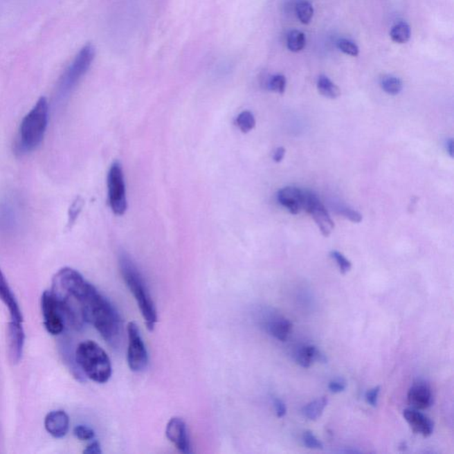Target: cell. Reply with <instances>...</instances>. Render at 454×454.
<instances>
[{
	"instance_id": "obj_37",
	"label": "cell",
	"mask_w": 454,
	"mask_h": 454,
	"mask_svg": "<svg viewBox=\"0 0 454 454\" xmlns=\"http://www.w3.org/2000/svg\"><path fill=\"white\" fill-rule=\"evenodd\" d=\"M286 153V149L284 147H279L277 148L275 151H274L273 153V159L274 162L275 163H280L282 162L284 156H285Z\"/></svg>"
},
{
	"instance_id": "obj_18",
	"label": "cell",
	"mask_w": 454,
	"mask_h": 454,
	"mask_svg": "<svg viewBox=\"0 0 454 454\" xmlns=\"http://www.w3.org/2000/svg\"><path fill=\"white\" fill-rule=\"evenodd\" d=\"M266 327L268 333L275 337L276 339L285 342L291 331L292 323L287 318H277V320L269 321Z\"/></svg>"
},
{
	"instance_id": "obj_20",
	"label": "cell",
	"mask_w": 454,
	"mask_h": 454,
	"mask_svg": "<svg viewBox=\"0 0 454 454\" xmlns=\"http://www.w3.org/2000/svg\"><path fill=\"white\" fill-rule=\"evenodd\" d=\"M329 403V399L326 397H320L311 401V403H307V406L302 408V414L309 419V420L315 421L317 420L318 417H320V415H323V412L326 408Z\"/></svg>"
},
{
	"instance_id": "obj_23",
	"label": "cell",
	"mask_w": 454,
	"mask_h": 454,
	"mask_svg": "<svg viewBox=\"0 0 454 454\" xmlns=\"http://www.w3.org/2000/svg\"><path fill=\"white\" fill-rule=\"evenodd\" d=\"M380 84L381 89L390 96H397L403 89L401 80L392 75H383L381 78Z\"/></svg>"
},
{
	"instance_id": "obj_13",
	"label": "cell",
	"mask_w": 454,
	"mask_h": 454,
	"mask_svg": "<svg viewBox=\"0 0 454 454\" xmlns=\"http://www.w3.org/2000/svg\"><path fill=\"white\" fill-rule=\"evenodd\" d=\"M0 300L4 302L6 307H8L11 320L23 323L24 316L20 305H19L17 298H15L1 269H0Z\"/></svg>"
},
{
	"instance_id": "obj_27",
	"label": "cell",
	"mask_w": 454,
	"mask_h": 454,
	"mask_svg": "<svg viewBox=\"0 0 454 454\" xmlns=\"http://www.w3.org/2000/svg\"><path fill=\"white\" fill-rule=\"evenodd\" d=\"M286 84L285 75L278 74L271 77L270 80H268L267 87L268 89L274 91V93L282 94L286 90Z\"/></svg>"
},
{
	"instance_id": "obj_36",
	"label": "cell",
	"mask_w": 454,
	"mask_h": 454,
	"mask_svg": "<svg viewBox=\"0 0 454 454\" xmlns=\"http://www.w3.org/2000/svg\"><path fill=\"white\" fill-rule=\"evenodd\" d=\"M102 453V447H100V444L98 441L91 442L84 451L85 454H100Z\"/></svg>"
},
{
	"instance_id": "obj_29",
	"label": "cell",
	"mask_w": 454,
	"mask_h": 454,
	"mask_svg": "<svg viewBox=\"0 0 454 454\" xmlns=\"http://www.w3.org/2000/svg\"><path fill=\"white\" fill-rule=\"evenodd\" d=\"M336 210L340 215L345 217V219H349V221L353 223H361L362 219H363V217L357 210H352L349 207L343 206V205L337 206Z\"/></svg>"
},
{
	"instance_id": "obj_11",
	"label": "cell",
	"mask_w": 454,
	"mask_h": 454,
	"mask_svg": "<svg viewBox=\"0 0 454 454\" xmlns=\"http://www.w3.org/2000/svg\"><path fill=\"white\" fill-rule=\"evenodd\" d=\"M6 337H8L9 359H10L12 364L17 365L23 358L25 343L23 323L11 320L8 323Z\"/></svg>"
},
{
	"instance_id": "obj_35",
	"label": "cell",
	"mask_w": 454,
	"mask_h": 454,
	"mask_svg": "<svg viewBox=\"0 0 454 454\" xmlns=\"http://www.w3.org/2000/svg\"><path fill=\"white\" fill-rule=\"evenodd\" d=\"M273 406L275 409L276 415L279 418H282L287 414V408L285 403L280 399H274L273 400Z\"/></svg>"
},
{
	"instance_id": "obj_25",
	"label": "cell",
	"mask_w": 454,
	"mask_h": 454,
	"mask_svg": "<svg viewBox=\"0 0 454 454\" xmlns=\"http://www.w3.org/2000/svg\"><path fill=\"white\" fill-rule=\"evenodd\" d=\"M296 12L299 21L302 24L307 25L311 23V19L314 17V6L307 0H301L296 6Z\"/></svg>"
},
{
	"instance_id": "obj_10",
	"label": "cell",
	"mask_w": 454,
	"mask_h": 454,
	"mask_svg": "<svg viewBox=\"0 0 454 454\" xmlns=\"http://www.w3.org/2000/svg\"><path fill=\"white\" fill-rule=\"evenodd\" d=\"M166 437L179 452L185 454L192 453L187 424L181 418L170 419L166 427Z\"/></svg>"
},
{
	"instance_id": "obj_4",
	"label": "cell",
	"mask_w": 454,
	"mask_h": 454,
	"mask_svg": "<svg viewBox=\"0 0 454 454\" xmlns=\"http://www.w3.org/2000/svg\"><path fill=\"white\" fill-rule=\"evenodd\" d=\"M75 361L84 376L105 383L112 375V365L107 352L93 340L82 342L75 352Z\"/></svg>"
},
{
	"instance_id": "obj_28",
	"label": "cell",
	"mask_w": 454,
	"mask_h": 454,
	"mask_svg": "<svg viewBox=\"0 0 454 454\" xmlns=\"http://www.w3.org/2000/svg\"><path fill=\"white\" fill-rule=\"evenodd\" d=\"M336 46L340 52L345 53L347 55L357 57L359 55L358 46L351 40L346 39H339L337 41Z\"/></svg>"
},
{
	"instance_id": "obj_12",
	"label": "cell",
	"mask_w": 454,
	"mask_h": 454,
	"mask_svg": "<svg viewBox=\"0 0 454 454\" xmlns=\"http://www.w3.org/2000/svg\"><path fill=\"white\" fill-rule=\"evenodd\" d=\"M305 190L296 187H287L277 194L279 203L293 215H298L304 210Z\"/></svg>"
},
{
	"instance_id": "obj_26",
	"label": "cell",
	"mask_w": 454,
	"mask_h": 454,
	"mask_svg": "<svg viewBox=\"0 0 454 454\" xmlns=\"http://www.w3.org/2000/svg\"><path fill=\"white\" fill-rule=\"evenodd\" d=\"M236 124H237L239 130L244 134H248L253 130L255 126V120L253 113L251 111H244L239 113L237 119H236Z\"/></svg>"
},
{
	"instance_id": "obj_22",
	"label": "cell",
	"mask_w": 454,
	"mask_h": 454,
	"mask_svg": "<svg viewBox=\"0 0 454 454\" xmlns=\"http://www.w3.org/2000/svg\"><path fill=\"white\" fill-rule=\"evenodd\" d=\"M17 222V213L10 204L0 205V227L6 230L14 228Z\"/></svg>"
},
{
	"instance_id": "obj_2",
	"label": "cell",
	"mask_w": 454,
	"mask_h": 454,
	"mask_svg": "<svg viewBox=\"0 0 454 454\" xmlns=\"http://www.w3.org/2000/svg\"><path fill=\"white\" fill-rule=\"evenodd\" d=\"M119 266L126 285L137 301L147 329L153 331L158 320H157L156 305L143 276L130 255L125 252H122L119 255Z\"/></svg>"
},
{
	"instance_id": "obj_7",
	"label": "cell",
	"mask_w": 454,
	"mask_h": 454,
	"mask_svg": "<svg viewBox=\"0 0 454 454\" xmlns=\"http://www.w3.org/2000/svg\"><path fill=\"white\" fill-rule=\"evenodd\" d=\"M41 310L47 332L52 336H59L64 331L65 318L58 299L52 290H46L41 298Z\"/></svg>"
},
{
	"instance_id": "obj_32",
	"label": "cell",
	"mask_w": 454,
	"mask_h": 454,
	"mask_svg": "<svg viewBox=\"0 0 454 454\" xmlns=\"http://www.w3.org/2000/svg\"><path fill=\"white\" fill-rule=\"evenodd\" d=\"M302 442H304L305 446H307V448L316 450L323 449V444L321 443L311 431L305 432L304 436H302Z\"/></svg>"
},
{
	"instance_id": "obj_1",
	"label": "cell",
	"mask_w": 454,
	"mask_h": 454,
	"mask_svg": "<svg viewBox=\"0 0 454 454\" xmlns=\"http://www.w3.org/2000/svg\"><path fill=\"white\" fill-rule=\"evenodd\" d=\"M53 287L55 292L78 302L85 323L93 325L109 345H119L122 321L118 312L80 273L71 267L62 268L53 277Z\"/></svg>"
},
{
	"instance_id": "obj_34",
	"label": "cell",
	"mask_w": 454,
	"mask_h": 454,
	"mask_svg": "<svg viewBox=\"0 0 454 454\" xmlns=\"http://www.w3.org/2000/svg\"><path fill=\"white\" fill-rule=\"evenodd\" d=\"M380 390V386L374 387L373 389L368 390L367 394H365V400H367L368 405L374 406V408L377 406Z\"/></svg>"
},
{
	"instance_id": "obj_30",
	"label": "cell",
	"mask_w": 454,
	"mask_h": 454,
	"mask_svg": "<svg viewBox=\"0 0 454 454\" xmlns=\"http://www.w3.org/2000/svg\"><path fill=\"white\" fill-rule=\"evenodd\" d=\"M331 257L336 262L337 266H338L340 272L343 274H345L349 272V270L352 269V263L351 261L347 260V258L342 253H340L339 251H333L330 253Z\"/></svg>"
},
{
	"instance_id": "obj_5",
	"label": "cell",
	"mask_w": 454,
	"mask_h": 454,
	"mask_svg": "<svg viewBox=\"0 0 454 454\" xmlns=\"http://www.w3.org/2000/svg\"><path fill=\"white\" fill-rule=\"evenodd\" d=\"M94 58H96V48L93 45L88 43L82 47L80 51L75 55L73 62L62 75L58 87L59 98L65 99L74 90L77 84L80 83L81 78L87 74Z\"/></svg>"
},
{
	"instance_id": "obj_17",
	"label": "cell",
	"mask_w": 454,
	"mask_h": 454,
	"mask_svg": "<svg viewBox=\"0 0 454 454\" xmlns=\"http://www.w3.org/2000/svg\"><path fill=\"white\" fill-rule=\"evenodd\" d=\"M296 361L301 367L307 368L315 361L326 363L327 359L326 356L314 345H305L301 347L296 354Z\"/></svg>"
},
{
	"instance_id": "obj_3",
	"label": "cell",
	"mask_w": 454,
	"mask_h": 454,
	"mask_svg": "<svg viewBox=\"0 0 454 454\" xmlns=\"http://www.w3.org/2000/svg\"><path fill=\"white\" fill-rule=\"evenodd\" d=\"M48 120L49 104L46 97H41L21 122L17 140L19 153H30L39 146L45 137Z\"/></svg>"
},
{
	"instance_id": "obj_24",
	"label": "cell",
	"mask_w": 454,
	"mask_h": 454,
	"mask_svg": "<svg viewBox=\"0 0 454 454\" xmlns=\"http://www.w3.org/2000/svg\"><path fill=\"white\" fill-rule=\"evenodd\" d=\"M307 45V37L300 30H291L287 37V46L293 53L301 52Z\"/></svg>"
},
{
	"instance_id": "obj_8",
	"label": "cell",
	"mask_w": 454,
	"mask_h": 454,
	"mask_svg": "<svg viewBox=\"0 0 454 454\" xmlns=\"http://www.w3.org/2000/svg\"><path fill=\"white\" fill-rule=\"evenodd\" d=\"M127 333L129 340L127 361L129 367L134 372L143 371L148 363V354L138 325L135 323H129Z\"/></svg>"
},
{
	"instance_id": "obj_19",
	"label": "cell",
	"mask_w": 454,
	"mask_h": 454,
	"mask_svg": "<svg viewBox=\"0 0 454 454\" xmlns=\"http://www.w3.org/2000/svg\"><path fill=\"white\" fill-rule=\"evenodd\" d=\"M317 88L318 93L327 99H336L340 96L339 87L333 83L327 75H321L318 77Z\"/></svg>"
},
{
	"instance_id": "obj_16",
	"label": "cell",
	"mask_w": 454,
	"mask_h": 454,
	"mask_svg": "<svg viewBox=\"0 0 454 454\" xmlns=\"http://www.w3.org/2000/svg\"><path fill=\"white\" fill-rule=\"evenodd\" d=\"M408 400L409 405L414 409L425 410L430 408L433 403L430 388L425 383L415 384L409 390Z\"/></svg>"
},
{
	"instance_id": "obj_9",
	"label": "cell",
	"mask_w": 454,
	"mask_h": 454,
	"mask_svg": "<svg viewBox=\"0 0 454 454\" xmlns=\"http://www.w3.org/2000/svg\"><path fill=\"white\" fill-rule=\"evenodd\" d=\"M304 210L311 214L323 236L329 237L335 228V223L331 219L326 208L314 192L305 190Z\"/></svg>"
},
{
	"instance_id": "obj_15",
	"label": "cell",
	"mask_w": 454,
	"mask_h": 454,
	"mask_svg": "<svg viewBox=\"0 0 454 454\" xmlns=\"http://www.w3.org/2000/svg\"><path fill=\"white\" fill-rule=\"evenodd\" d=\"M403 415L415 433L421 434L425 437H430L433 433V421L418 410L406 409Z\"/></svg>"
},
{
	"instance_id": "obj_38",
	"label": "cell",
	"mask_w": 454,
	"mask_h": 454,
	"mask_svg": "<svg viewBox=\"0 0 454 454\" xmlns=\"http://www.w3.org/2000/svg\"><path fill=\"white\" fill-rule=\"evenodd\" d=\"M446 151L448 152V154L452 158L454 157V142L452 138H450L448 141L446 142Z\"/></svg>"
},
{
	"instance_id": "obj_6",
	"label": "cell",
	"mask_w": 454,
	"mask_h": 454,
	"mask_svg": "<svg viewBox=\"0 0 454 454\" xmlns=\"http://www.w3.org/2000/svg\"><path fill=\"white\" fill-rule=\"evenodd\" d=\"M109 201L113 212L122 216L127 210L124 172L119 163H113L108 175Z\"/></svg>"
},
{
	"instance_id": "obj_33",
	"label": "cell",
	"mask_w": 454,
	"mask_h": 454,
	"mask_svg": "<svg viewBox=\"0 0 454 454\" xmlns=\"http://www.w3.org/2000/svg\"><path fill=\"white\" fill-rule=\"evenodd\" d=\"M346 386V381L343 379V378H337V379L330 381L329 384V389L331 392L340 393L345 392Z\"/></svg>"
},
{
	"instance_id": "obj_21",
	"label": "cell",
	"mask_w": 454,
	"mask_h": 454,
	"mask_svg": "<svg viewBox=\"0 0 454 454\" xmlns=\"http://www.w3.org/2000/svg\"><path fill=\"white\" fill-rule=\"evenodd\" d=\"M390 39L397 44L408 43L411 37V28L406 21H400L394 25L390 33Z\"/></svg>"
},
{
	"instance_id": "obj_14",
	"label": "cell",
	"mask_w": 454,
	"mask_h": 454,
	"mask_svg": "<svg viewBox=\"0 0 454 454\" xmlns=\"http://www.w3.org/2000/svg\"><path fill=\"white\" fill-rule=\"evenodd\" d=\"M46 430L53 437L62 438L69 432V417L62 410L50 412L45 419Z\"/></svg>"
},
{
	"instance_id": "obj_31",
	"label": "cell",
	"mask_w": 454,
	"mask_h": 454,
	"mask_svg": "<svg viewBox=\"0 0 454 454\" xmlns=\"http://www.w3.org/2000/svg\"><path fill=\"white\" fill-rule=\"evenodd\" d=\"M74 435L75 437L82 441H90L96 437V433L93 428L84 425H78L74 428Z\"/></svg>"
}]
</instances>
